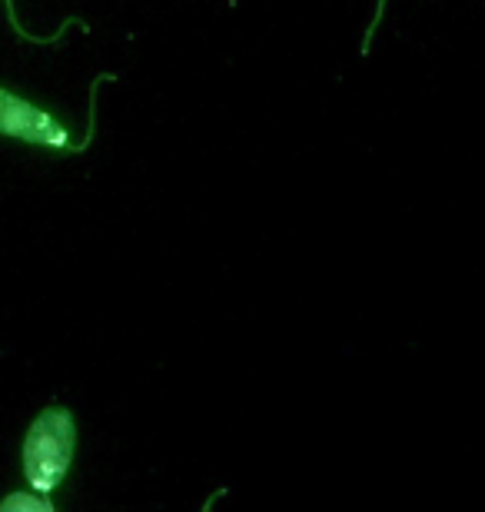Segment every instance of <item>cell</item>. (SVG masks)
I'll return each mask as SVG.
<instances>
[{
  "instance_id": "6da1fadb",
  "label": "cell",
  "mask_w": 485,
  "mask_h": 512,
  "mask_svg": "<svg viewBox=\"0 0 485 512\" xmlns=\"http://www.w3.org/2000/svg\"><path fill=\"white\" fill-rule=\"evenodd\" d=\"M77 446V426L74 413L67 406H47L40 409V416L30 423L24 436V479L34 493H54L64 483L70 459H74Z\"/></svg>"
},
{
  "instance_id": "7a4b0ae2",
  "label": "cell",
  "mask_w": 485,
  "mask_h": 512,
  "mask_svg": "<svg viewBox=\"0 0 485 512\" xmlns=\"http://www.w3.org/2000/svg\"><path fill=\"white\" fill-rule=\"evenodd\" d=\"M113 74H100L90 87V124H87V140L84 143H74L70 140L67 127L60 124L57 117H50L47 110L34 107L30 100L10 94V90L0 87V133L7 137H17L24 143H40V147H54V150H87L90 140H94V130H97V87L103 80H110Z\"/></svg>"
},
{
  "instance_id": "3957f363",
  "label": "cell",
  "mask_w": 485,
  "mask_h": 512,
  "mask_svg": "<svg viewBox=\"0 0 485 512\" xmlns=\"http://www.w3.org/2000/svg\"><path fill=\"white\" fill-rule=\"evenodd\" d=\"M14 509H27V512H54V503L47 499H37V496H24V493H14L0 503V512H14Z\"/></svg>"
},
{
  "instance_id": "277c9868",
  "label": "cell",
  "mask_w": 485,
  "mask_h": 512,
  "mask_svg": "<svg viewBox=\"0 0 485 512\" xmlns=\"http://www.w3.org/2000/svg\"><path fill=\"white\" fill-rule=\"evenodd\" d=\"M7 4V17H10V24H14V30H17V37H24V40H30V44H57L60 40V34H64L67 27H74V24H80V20H64V27L57 30V34H50V37H34V34H27L24 27L17 24V14H14V0H4Z\"/></svg>"
},
{
  "instance_id": "5b68a950",
  "label": "cell",
  "mask_w": 485,
  "mask_h": 512,
  "mask_svg": "<svg viewBox=\"0 0 485 512\" xmlns=\"http://www.w3.org/2000/svg\"><path fill=\"white\" fill-rule=\"evenodd\" d=\"M383 7H386V0H379V7H376V17H373V24H369L366 37H363V54H369V44H373V34H376L379 20H383Z\"/></svg>"
}]
</instances>
